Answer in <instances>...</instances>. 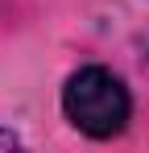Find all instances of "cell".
Instances as JSON below:
<instances>
[{
  "instance_id": "1",
  "label": "cell",
  "mask_w": 149,
  "mask_h": 153,
  "mask_svg": "<svg viewBox=\"0 0 149 153\" xmlns=\"http://www.w3.org/2000/svg\"><path fill=\"white\" fill-rule=\"evenodd\" d=\"M62 116L91 141H112L128 128L133 95L108 66H83L62 87Z\"/></svg>"
},
{
  "instance_id": "2",
  "label": "cell",
  "mask_w": 149,
  "mask_h": 153,
  "mask_svg": "<svg viewBox=\"0 0 149 153\" xmlns=\"http://www.w3.org/2000/svg\"><path fill=\"white\" fill-rule=\"evenodd\" d=\"M8 149H21V137H17L13 128L0 124V153H8Z\"/></svg>"
}]
</instances>
